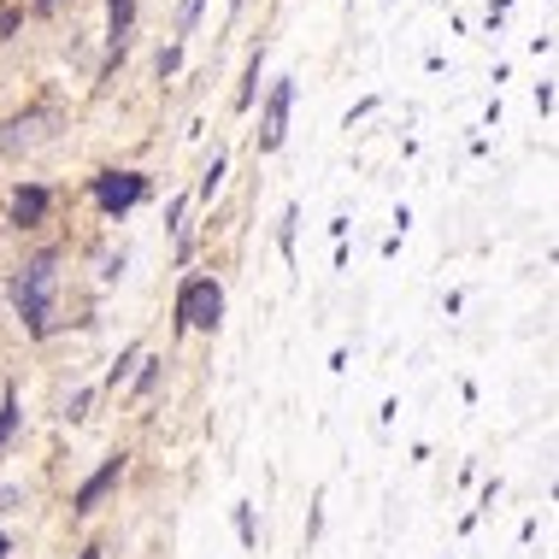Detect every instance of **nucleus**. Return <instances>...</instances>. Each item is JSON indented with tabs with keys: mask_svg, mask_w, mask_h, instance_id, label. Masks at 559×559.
<instances>
[{
	"mask_svg": "<svg viewBox=\"0 0 559 559\" xmlns=\"http://www.w3.org/2000/svg\"><path fill=\"white\" fill-rule=\"evenodd\" d=\"M88 189H95V206L107 218H118V213H130V206L147 201V177L142 171H100Z\"/></svg>",
	"mask_w": 559,
	"mask_h": 559,
	"instance_id": "20e7f679",
	"label": "nucleus"
},
{
	"mask_svg": "<svg viewBox=\"0 0 559 559\" xmlns=\"http://www.w3.org/2000/svg\"><path fill=\"white\" fill-rule=\"evenodd\" d=\"M218 319H224V283L189 277L177 289V330H218Z\"/></svg>",
	"mask_w": 559,
	"mask_h": 559,
	"instance_id": "7ed1b4c3",
	"label": "nucleus"
},
{
	"mask_svg": "<svg viewBox=\"0 0 559 559\" xmlns=\"http://www.w3.org/2000/svg\"><path fill=\"white\" fill-rule=\"evenodd\" d=\"M230 12H241V0H230Z\"/></svg>",
	"mask_w": 559,
	"mask_h": 559,
	"instance_id": "412c9836",
	"label": "nucleus"
},
{
	"mask_svg": "<svg viewBox=\"0 0 559 559\" xmlns=\"http://www.w3.org/2000/svg\"><path fill=\"white\" fill-rule=\"evenodd\" d=\"M107 19H112V66L130 48V29H135V0H107Z\"/></svg>",
	"mask_w": 559,
	"mask_h": 559,
	"instance_id": "6e6552de",
	"label": "nucleus"
},
{
	"mask_svg": "<svg viewBox=\"0 0 559 559\" xmlns=\"http://www.w3.org/2000/svg\"><path fill=\"white\" fill-rule=\"evenodd\" d=\"M7 554H12V542H7V536H0V559H7Z\"/></svg>",
	"mask_w": 559,
	"mask_h": 559,
	"instance_id": "aec40b11",
	"label": "nucleus"
},
{
	"mask_svg": "<svg viewBox=\"0 0 559 559\" xmlns=\"http://www.w3.org/2000/svg\"><path fill=\"white\" fill-rule=\"evenodd\" d=\"M59 265H66V253L59 248H36L29 260L12 271V307H19V319L36 330V336H48L53 330V295H59Z\"/></svg>",
	"mask_w": 559,
	"mask_h": 559,
	"instance_id": "f257e3e1",
	"label": "nucleus"
},
{
	"mask_svg": "<svg viewBox=\"0 0 559 559\" xmlns=\"http://www.w3.org/2000/svg\"><path fill=\"white\" fill-rule=\"evenodd\" d=\"M71 0H36V12H66Z\"/></svg>",
	"mask_w": 559,
	"mask_h": 559,
	"instance_id": "a211bd4d",
	"label": "nucleus"
},
{
	"mask_svg": "<svg viewBox=\"0 0 559 559\" xmlns=\"http://www.w3.org/2000/svg\"><path fill=\"white\" fill-rule=\"evenodd\" d=\"M78 559H100V548H83V554H78Z\"/></svg>",
	"mask_w": 559,
	"mask_h": 559,
	"instance_id": "6ab92c4d",
	"label": "nucleus"
},
{
	"mask_svg": "<svg viewBox=\"0 0 559 559\" xmlns=\"http://www.w3.org/2000/svg\"><path fill=\"white\" fill-rule=\"evenodd\" d=\"M218 183H224V159H213V165H206V177H201V194H206V201L218 194Z\"/></svg>",
	"mask_w": 559,
	"mask_h": 559,
	"instance_id": "4468645a",
	"label": "nucleus"
},
{
	"mask_svg": "<svg viewBox=\"0 0 559 559\" xmlns=\"http://www.w3.org/2000/svg\"><path fill=\"white\" fill-rule=\"evenodd\" d=\"M130 366H142V347H130V354H124V359H118V366L107 371V383L118 389V383H124V377H130Z\"/></svg>",
	"mask_w": 559,
	"mask_h": 559,
	"instance_id": "ddd939ff",
	"label": "nucleus"
},
{
	"mask_svg": "<svg viewBox=\"0 0 559 559\" xmlns=\"http://www.w3.org/2000/svg\"><path fill=\"white\" fill-rule=\"evenodd\" d=\"M201 7H206V0H183V7H177V36H189V29H194V19H201Z\"/></svg>",
	"mask_w": 559,
	"mask_h": 559,
	"instance_id": "f8f14e48",
	"label": "nucleus"
},
{
	"mask_svg": "<svg viewBox=\"0 0 559 559\" xmlns=\"http://www.w3.org/2000/svg\"><path fill=\"white\" fill-rule=\"evenodd\" d=\"M83 413H88V389H78V395L66 401V418H83Z\"/></svg>",
	"mask_w": 559,
	"mask_h": 559,
	"instance_id": "f3484780",
	"label": "nucleus"
},
{
	"mask_svg": "<svg viewBox=\"0 0 559 559\" xmlns=\"http://www.w3.org/2000/svg\"><path fill=\"white\" fill-rule=\"evenodd\" d=\"M12 430H19V395L7 389V401H0V448L12 442Z\"/></svg>",
	"mask_w": 559,
	"mask_h": 559,
	"instance_id": "1a4fd4ad",
	"label": "nucleus"
},
{
	"mask_svg": "<svg viewBox=\"0 0 559 559\" xmlns=\"http://www.w3.org/2000/svg\"><path fill=\"white\" fill-rule=\"evenodd\" d=\"M59 130H66V112H59V107H29V112H19V118L0 124V154H7V159H29V154H41V147H53Z\"/></svg>",
	"mask_w": 559,
	"mask_h": 559,
	"instance_id": "f03ea898",
	"label": "nucleus"
},
{
	"mask_svg": "<svg viewBox=\"0 0 559 559\" xmlns=\"http://www.w3.org/2000/svg\"><path fill=\"white\" fill-rule=\"evenodd\" d=\"M289 107H295V78H277L265 95V112H260V154H277L283 135H289Z\"/></svg>",
	"mask_w": 559,
	"mask_h": 559,
	"instance_id": "39448f33",
	"label": "nucleus"
},
{
	"mask_svg": "<svg viewBox=\"0 0 559 559\" xmlns=\"http://www.w3.org/2000/svg\"><path fill=\"white\" fill-rule=\"evenodd\" d=\"M159 366H165V359H154V354H142V377H135V395H147V389L159 383Z\"/></svg>",
	"mask_w": 559,
	"mask_h": 559,
	"instance_id": "9b49d317",
	"label": "nucleus"
},
{
	"mask_svg": "<svg viewBox=\"0 0 559 559\" xmlns=\"http://www.w3.org/2000/svg\"><path fill=\"white\" fill-rule=\"evenodd\" d=\"M236 536H241V548H253V512L248 507H236Z\"/></svg>",
	"mask_w": 559,
	"mask_h": 559,
	"instance_id": "dca6fc26",
	"label": "nucleus"
},
{
	"mask_svg": "<svg viewBox=\"0 0 559 559\" xmlns=\"http://www.w3.org/2000/svg\"><path fill=\"white\" fill-rule=\"evenodd\" d=\"M177 66H183V48H177V41H171V48L159 53V78H177Z\"/></svg>",
	"mask_w": 559,
	"mask_h": 559,
	"instance_id": "2eb2a0df",
	"label": "nucleus"
},
{
	"mask_svg": "<svg viewBox=\"0 0 559 559\" xmlns=\"http://www.w3.org/2000/svg\"><path fill=\"white\" fill-rule=\"evenodd\" d=\"M48 206H53V194H48V189L24 183L19 194H12V224H19V230H36V224L48 218Z\"/></svg>",
	"mask_w": 559,
	"mask_h": 559,
	"instance_id": "0eeeda50",
	"label": "nucleus"
},
{
	"mask_svg": "<svg viewBox=\"0 0 559 559\" xmlns=\"http://www.w3.org/2000/svg\"><path fill=\"white\" fill-rule=\"evenodd\" d=\"M118 477H124V453H112V460H107V465H100V472H95V477H88V483H83V489H78V495H71V512H78V519H83V512H95V501H100V495H107V489H112V483H118Z\"/></svg>",
	"mask_w": 559,
	"mask_h": 559,
	"instance_id": "423d86ee",
	"label": "nucleus"
},
{
	"mask_svg": "<svg viewBox=\"0 0 559 559\" xmlns=\"http://www.w3.org/2000/svg\"><path fill=\"white\" fill-rule=\"evenodd\" d=\"M295 224H300V213L289 206V213H283V230H277V248H283V260H295Z\"/></svg>",
	"mask_w": 559,
	"mask_h": 559,
	"instance_id": "9d476101",
	"label": "nucleus"
}]
</instances>
